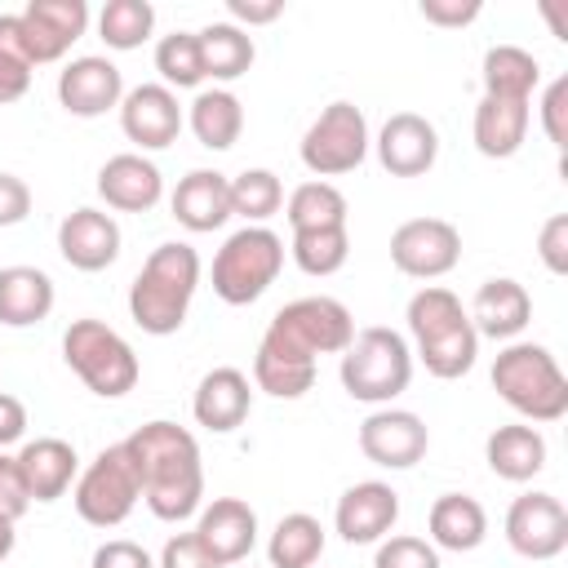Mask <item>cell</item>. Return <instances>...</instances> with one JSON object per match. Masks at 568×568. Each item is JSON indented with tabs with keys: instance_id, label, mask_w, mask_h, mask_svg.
<instances>
[{
	"instance_id": "e0dca14e",
	"label": "cell",
	"mask_w": 568,
	"mask_h": 568,
	"mask_svg": "<svg viewBox=\"0 0 568 568\" xmlns=\"http://www.w3.org/2000/svg\"><path fill=\"white\" fill-rule=\"evenodd\" d=\"M18 18H22V31H27L31 67L62 62L71 53V44L89 31V4L84 0H31Z\"/></svg>"
},
{
	"instance_id": "836d02e7",
	"label": "cell",
	"mask_w": 568,
	"mask_h": 568,
	"mask_svg": "<svg viewBox=\"0 0 568 568\" xmlns=\"http://www.w3.org/2000/svg\"><path fill=\"white\" fill-rule=\"evenodd\" d=\"M324 555V524L306 510H293L275 524L271 541H266V559L271 568H315Z\"/></svg>"
},
{
	"instance_id": "f546056e",
	"label": "cell",
	"mask_w": 568,
	"mask_h": 568,
	"mask_svg": "<svg viewBox=\"0 0 568 568\" xmlns=\"http://www.w3.org/2000/svg\"><path fill=\"white\" fill-rule=\"evenodd\" d=\"M53 280L40 266H0V324L31 328L53 311Z\"/></svg>"
},
{
	"instance_id": "b9f144b4",
	"label": "cell",
	"mask_w": 568,
	"mask_h": 568,
	"mask_svg": "<svg viewBox=\"0 0 568 568\" xmlns=\"http://www.w3.org/2000/svg\"><path fill=\"white\" fill-rule=\"evenodd\" d=\"M541 133L564 151L568 146V75L550 80L541 93Z\"/></svg>"
},
{
	"instance_id": "c3c4849f",
	"label": "cell",
	"mask_w": 568,
	"mask_h": 568,
	"mask_svg": "<svg viewBox=\"0 0 568 568\" xmlns=\"http://www.w3.org/2000/svg\"><path fill=\"white\" fill-rule=\"evenodd\" d=\"M226 13L231 22L244 31V27H266L284 13V0H226Z\"/></svg>"
},
{
	"instance_id": "e575fe53",
	"label": "cell",
	"mask_w": 568,
	"mask_h": 568,
	"mask_svg": "<svg viewBox=\"0 0 568 568\" xmlns=\"http://www.w3.org/2000/svg\"><path fill=\"white\" fill-rule=\"evenodd\" d=\"M284 217L293 231H320V226H346V195L333 186V182H302L288 204H284Z\"/></svg>"
},
{
	"instance_id": "5b68a950",
	"label": "cell",
	"mask_w": 568,
	"mask_h": 568,
	"mask_svg": "<svg viewBox=\"0 0 568 568\" xmlns=\"http://www.w3.org/2000/svg\"><path fill=\"white\" fill-rule=\"evenodd\" d=\"M342 390L359 404H390L413 382V351L395 328H359L337 364Z\"/></svg>"
},
{
	"instance_id": "4dcf8cb0",
	"label": "cell",
	"mask_w": 568,
	"mask_h": 568,
	"mask_svg": "<svg viewBox=\"0 0 568 568\" xmlns=\"http://www.w3.org/2000/svg\"><path fill=\"white\" fill-rule=\"evenodd\" d=\"M484 80V98H510V102H532L537 84H541V62L519 49V44H493L484 53L479 67Z\"/></svg>"
},
{
	"instance_id": "f35d334b",
	"label": "cell",
	"mask_w": 568,
	"mask_h": 568,
	"mask_svg": "<svg viewBox=\"0 0 568 568\" xmlns=\"http://www.w3.org/2000/svg\"><path fill=\"white\" fill-rule=\"evenodd\" d=\"M155 71L164 89H200L204 84V58H200V36L195 31H173L155 44Z\"/></svg>"
},
{
	"instance_id": "d6a6232c",
	"label": "cell",
	"mask_w": 568,
	"mask_h": 568,
	"mask_svg": "<svg viewBox=\"0 0 568 568\" xmlns=\"http://www.w3.org/2000/svg\"><path fill=\"white\" fill-rule=\"evenodd\" d=\"M195 36H200V58H204V80L231 84V80H240V75L253 67V58H257L253 36L240 31L235 22H209V27L195 31Z\"/></svg>"
},
{
	"instance_id": "7a4b0ae2",
	"label": "cell",
	"mask_w": 568,
	"mask_h": 568,
	"mask_svg": "<svg viewBox=\"0 0 568 568\" xmlns=\"http://www.w3.org/2000/svg\"><path fill=\"white\" fill-rule=\"evenodd\" d=\"M408 333H413V355L422 359V368L439 382H457L475 368L479 355V333L462 306V297L444 284H426L408 297Z\"/></svg>"
},
{
	"instance_id": "ab89813d",
	"label": "cell",
	"mask_w": 568,
	"mask_h": 568,
	"mask_svg": "<svg viewBox=\"0 0 568 568\" xmlns=\"http://www.w3.org/2000/svg\"><path fill=\"white\" fill-rule=\"evenodd\" d=\"M373 568H439V550L426 541V537H382L377 541V555H373Z\"/></svg>"
},
{
	"instance_id": "ee69618b",
	"label": "cell",
	"mask_w": 568,
	"mask_h": 568,
	"mask_svg": "<svg viewBox=\"0 0 568 568\" xmlns=\"http://www.w3.org/2000/svg\"><path fill=\"white\" fill-rule=\"evenodd\" d=\"M155 568H222L204 546H200V537L195 532H173L169 541H164V550H160V564Z\"/></svg>"
},
{
	"instance_id": "52a82bcc",
	"label": "cell",
	"mask_w": 568,
	"mask_h": 568,
	"mask_svg": "<svg viewBox=\"0 0 568 568\" xmlns=\"http://www.w3.org/2000/svg\"><path fill=\"white\" fill-rule=\"evenodd\" d=\"M284 266V240L271 226H240L213 253V293L226 306L257 302Z\"/></svg>"
},
{
	"instance_id": "484cf974",
	"label": "cell",
	"mask_w": 568,
	"mask_h": 568,
	"mask_svg": "<svg viewBox=\"0 0 568 568\" xmlns=\"http://www.w3.org/2000/svg\"><path fill=\"white\" fill-rule=\"evenodd\" d=\"M315 373H320V359L302 355L297 346L280 342L275 333H262L257 355H253V386L257 390H266L275 399H302L315 386Z\"/></svg>"
},
{
	"instance_id": "8fae6325",
	"label": "cell",
	"mask_w": 568,
	"mask_h": 568,
	"mask_svg": "<svg viewBox=\"0 0 568 568\" xmlns=\"http://www.w3.org/2000/svg\"><path fill=\"white\" fill-rule=\"evenodd\" d=\"M390 262L408 280H439L462 262V231L444 217H413L395 226Z\"/></svg>"
},
{
	"instance_id": "f6af8a7d",
	"label": "cell",
	"mask_w": 568,
	"mask_h": 568,
	"mask_svg": "<svg viewBox=\"0 0 568 568\" xmlns=\"http://www.w3.org/2000/svg\"><path fill=\"white\" fill-rule=\"evenodd\" d=\"M479 9H484L479 0H422V4H417V13H422L430 27H448V31H453V27H470V22L479 18Z\"/></svg>"
},
{
	"instance_id": "277c9868",
	"label": "cell",
	"mask_w": 568,
	"mask_h": 568,
	"mask_svg": "<svg viewBox=\"0 0 568 568\" xmlns=\"http://www.w3.org/2000/svg\"><path fill=\"white\" fill-rule=\"evenodd\" d=\"M493 390L528 422H559L568 413V377L541 342H506L493 359Z\"/></svg>"
},
{
	"instance_id": "9c48e42d",
	"label": "cell",
	"mask_w": 568,
	"mask_h": 568,
	"mask_svg": "<svg viewBox=\"0 0 568 568\" xmlns=\"http://www.w3.org/2000/svg\"><path fill=\"white\" fill-rule=\"evenodd\" d=\"M368 146H373V142H368V120H364V111H359L355 102H328V106L311 120V129L302 133L297 155H302V164H306L320 182H328V178L355 173V169L364 164Z\"/></svg>"
},
{
	"instance_id": "7bdbcfd3",
	"label": "cell",
	"mask_w": 568,
	"mask_h": 568,
	"mask_svg": "<svg viewBox=\"0 0 568 568\" xmlns=\"http://www.w3.org/2000/svg\"><path fill=\"white\" fill-rule=\"evenodd\" d=\"M537 257L550 275H568V213H555L537 235Z\"/></svg>"
},
{
	"instance_id": "4fadbf2b",
	"label": "cell",
	"mask_w": 568,
	"mask_h": 568,
	"mask_svg": "<svg viewBox=\"0 0 568 568\" xmlns=\"http://www.w3.org/2000/svg\"><path fill=\"white\" fill-rule=\"evenodd\" d=\"M430 448V430L417 413L408 408H377L359 422V453L373 462V466H386V470H408L426 457Z\"/></svg>"
},
{
	"instance_id": "8992f818",
	"label": "cell",
	"mask_w": 568,
	"mask_h": 568,
	"mask_svg": "<svg viewBox=\"0 0 568 568\" xmlns=\"http://www.w3.org/2000/svg\"><path fill=\"white\" fill-rule=\"evenodd\" d=\"M62 359L98 399H120L142 377L133 346L102 320H75L62 333Z\"/></svg>"
},
{
	"instance_id": "3957f363",
	"label": "cell",
	"mask_w": 568,
	"mask_h": 568,
	"mask_svg": "<svg viewBox=\"0 0 568 568\" xmlns=\"http://www.w3.org/2000/svg\"><path fill=\"white\" fill-rule=\"evenodd\" d=\"M200 288V253L182 240H169L160 248H151V257L142 262V271L129 284V315L142 333L151 337H169L186 324L191 297Z\"/></svg>"
},
{
	"instance_id": "4316f807",
	"label": "cell",
	"mask_w": 568,
	"mask_h": 568,
	"mask_svg": "<svg viewBox=\"0 0 568 568\" xmlns=\"http://www.w3.org/2000/svg\"><path fill=\"white\" fill-rule=\"evenodd\" d=\"M484 462L497 479L506 484H528L546 470V435L532 422H515V426H497L484 439Z\"/></svg>"
},
{
	"instance_id": "44dd1931",
	"label": "cell",
	"mask_w": 568,
	"mask_h": 568,
	"mask_svg": "<svg viewBox=\"0 0 568 568\" xmlns=\"http://www.w3.org/2000/svg\"><path fill=\"white\" fill-rule=\"evenodd\" d=\"M98 195L115 213H151L164 195V178L142 151H120L98 169Z\"/></svg>"
},
{
	"instance_id": "9a60e30c",
	"label": "cell",
	"mask_w": 568,
	"mask_h": 568,
	"mask_svg": "<svg viewBox=\"0 0 568 568\" xmlns=\"http://www.w3.org/2000/svg\"><path fill=\"white\" fill-rule=\"evenodd\" d=\"M182 124H186L182 102L164 84H138L120 102V129H124V138L138 151H164V146H173L178 133H182Z\"/></svg>"
},
{
	"instance_id": "7c38bea8",
	"label": "cell",
	"mask_w": 568,
	"mask_h": 568,
	"mask_svg": "<svg viewBox=\"0 0 568 568\" xmlns=\"http://www.w3.org/2000/svg\"><path fill=\"white\" fill-rule=\"evenodd\" d=\"M506 541L524 559H555L568 550V510L555 493H524L506 510Z\"/></svg>"
},
{
	"instance_id": "83f0119b",
	"label": "cell",
	"mask_w": 568,
	"mask_h": 568,
	"mask_svg": "<svg viewBox=\"0 0 568 568\" xmlns=\"http://www.w3.org/2000/svg\"><path fill=\"white\" fill-rule=\"evenodd\" d=\"M426 532H430V546L435 550H479L484 537H488V515L475 497L466 493H444L430 501V515H426Z\"/></svg>"
},
{
	"instance_id": "5bb4252c",
	"label": "cell",
	"mask_w": 568,
	"mask_h": 568,
	"mask_svg": "<svg viewBox=\"0 0 568 568\" xmlns=\"http://www.w3.org/2000/svg\"><path fill=\"white\" fill-rule=\"evenodd\" d=\"M58 102H62L67 115L98 120L106 111H120V102H124V75H120V67L111 58H98V53L71 58L58 71Z\"/></svg>"
},
{
	"instance_id": "d6986e66",
	"label": "cell",
	"mask_w": 568,
	"mask_h": 568,
	"mask_svg": "<svg viewBox=\"0 0 568 568\" xmlns=\"http://www.w3.org/2000/svg\"><path fill=\"white\" fill-rule=\"evenodd\" d=\"M58 253L67 266L93 275V271H106L115 257H120V222L106 213V209H71L62 222H58Z\"/></svg>"
},
{
	"instance_id": "7402d4cb",
	"label": "cell",
	"mask_w": 568,
	"mask_h": 568,
	"mask_svg": "<svg viewBox=\"0 0 568 568\" xmlns=\"http://www.w3.org/2000/svg\"><path fill=\"white\" fill-rule=\"evenodd\" d=\"M470 324L479 337H493V342H515L528 320H532V297L519 280L510 275H493L475 288V302H470Z\"/></svg>"
},
{
	"instance_id": "cb8c5ba5",
	"label": "cell",
	"mask_w": 568,
	"mask_h": 568,
	"mask_svg": "<svg viewBox=\"0 0 568 568\" xmlns=\"http://www.w3.org/2000/svg\"><path fill=\"white\" fill-rule=\"evenodd\" d=\"M248 408H253L248 373H240V368H231V364L204 373L200 386H195V399H191L195 422H200L204 430H213V435H231L235 426H244Z\"/></svg>"
},
{
	"instance_id": "6da1fadb",
	"label": "cell",
	"mask_w": 568,
	"mask_h": 568,
	"mask_svg": "<svg viewBox=\"0 0 568 568\" xmlns=\"http://www.w3.org/2000/svg\"><path fill=\"white\" fill-rule=\"evenodd\" d=\"M138 479H142V501L155 519L182 524L200 510L204 501V462L200 444L186 426L178 422H146L124 439Z\"/></svg>"
},
{
	"instance_id": "603a6c76",
	"label": "cell",
	"mask_w": 568,
	"mask_h": 568,
	"mask_svg": "<svg viewBox=\"0 0 568 568\" xmlns=\"http://www.w3.org/2000/svg\"><path fill=\"white\" fill-rule=\"evenodd\" d=\"M169 209L178 217V226L204 235L231 222V178L217 169H191L186 178H178Z\"/></svg>"
},
{
	"instance_id": "f5cc1de1",
	"label": "cell",
	"mask_w": 568,
	"mask_h": 568,
	"mask_svg": "<svg viewBox=\"0 0 568 568\" xmlns=\"http://www.w3.org/2000/svg\"><path fill=\"white\" fill-rule=\"evenodd\" d=\"M13 541H18V532H13V519H4V515H0V564L13 555Z\"/></svg>"
},
{
	"instance_id": "f1b7e54d",
	"label": "cell",
	"mask_w": 568,
	"mask_h": 568,
	"mask_svg": "<svg viewBox=\"0 0 568 568\" xmlns=\"http://www.w3.org/2000/svg\"><path fill=\"white\" fill-rule=\"evenodd\" d=\"M528 124H532V106L528 102H510V98H479L475 106V151L488 155V160H510L524 138H528Z\"/></svg>"
},
{
	"instance_id": "681fc988",
	"label": "cell",
	"mask_w": 568,
	"mask_h": 568,
	"mask_svg": "<svg viewBox=\"0 0 568 568\" xmlns=\"http://www.w3.org/2000/svg\"><path fill=\"white\" fill-rule=\"evenodd\" d=\"M27 89H31V67H27L22 58H9V53H0V106L18 102Z\"/></svg>"
},
{
	"instance_id": "d4e9b609",
	"label": "cell",
	"mask_w": 568,
	"mask_h": 568,
	"mask_svg": "<svg viewBox=\"0 0 568 568\" xmlns=\"http://www.w3.org/2000/svg\"><path fill=\"white\" fill-rule=\"evenodd\" d=\"M18 466H22V479H27L31 501H58V497H67L71 484H75V475H80L75 444H67L58 435L27 439L18 448Z\"/></svg>"
},
{
	"instance_id": "74e56055",
	"label": "cell",
	"mask_w": 568,
	"mask_h": 568,
	"mask_svg": "<svg viewBox=\"0 0 568 568\" xmlns=\"http://www.w3.org/2000/svg\"><path fill=\"white\" fill-rule=\"evenodd\" d=\"M297 271L306 275H337L351 257V235L346 226H320V231H293V244H288Z\"/></svg>"
},
{
	"instance_id": "ac0fdd59",
	"label": "cell",
	"mask_w": 568,
	"mask_h": 568,
	"mask_svg": "<svg viewBox=\"0 0 568 568\" xmlns=\"http://www.w3.org/2000/svg\"><path fill=\"white\" fill-rule=\"evenodd\" d=\"M377 164L390 178H422L435 169L439 160V133L426 115L417 111H395L382 129H377Z\"/></svg>"
},
{
	"instance_id": "bcb514c9",
	"label": "cell",
	"mask_w": 568,
	"mask_h": 568,
	"mask_svg": "<svg viewBox=\"0 0 568 568\" xmlns=\"http://www.w3.org/2000/svg\"><path fill=\"white\" fill-rule=\"evenodd\" d=\"M89 568H155V559L146 555V546L115 537V541H102V546L93 550Z\"/></svg>"
},
{
	"instance_id": "ba28073f",
	"label": "cell",
	"mask_w": 568,
	"mask_h": 568,
	"mask_svg": "<svg viewBox=\"0 0 568 568\" xmlns=\"http://www.w3.org/2000/svg\"><path fill=\"white\" fill-rule=\"evenodd\" d=\"M71 501H75V515L93 528H115L133 515V506L142 501V479H138V466L120 444L102 448L71 484Z\"/></svg>"
},
{
	"instance_id": "816d5d0a",
	"label": "cell",
	"mask_w": 568,
	"mask_h": 568,
	"mask_svg": "<svg viewBox=\"0 0 568 568\" xmlns=\"http://www.w3.org/2000/svg\"><path fill=\"white\" fill-rule=\"evenodd\" d=\"M0 53L22 58L31 67V58H27V31H22V18L18 13H0Z\"/></svg>"
},
{
	"instance_id": "60d3db41",
	"label": "cell",
	"mask_w": 568,
	"mask_h": 568,
	"mask_svg": "<svg viewBox=\"0 0 568 568\" xmlns=\"http://www.w3.org/2000/svg\"><path fill=\"white\" fill-rule=\"evenodd\" d=\"M27 510H31V493H27L18 453H4V448H0V515L18 524Z\"/></svg>"
},
{
	"instance_id": "f907efd6",
	"label": "cell",
	"mask_w": 568,
	"mask_h": 568,
	"mask_svg": "<svg viewBox=\"0 0 568 568\" xmlns=\"http://www.w3.org/2000/svg\"><path fill=\"white\" fill-rule=\"evenodd\" d=\"M27 435V404L9 390H0V448L18 444Z\"/></svg>"
},
{
	"instance_id": "8d00e7d4",
	"label": "cell",
	"mask_w": 568,
	"mask_h": 568,
	"mask_svg": "<svg viewBox=\"0 0 568 568\" xmlns=\"http://www.w3.org/2000/svg\"><path fill=\"white\" fill-rule=\"evenodd\" d=\"M280 209H284V182L271 169H244L240 178H231V217L262 226Z\"/></svg>"
},
{
	"instance_id": "2e32d148",
	"label": "cell",
	"mask_w": 568,
	"mask_h": 568,
	"mask_svg": "<svg viewBox=\"0 0 568 568\" xmlns=\"http://www.w3.org/2000/svg\"><path fill=\"white\" fill-rule=\"evenodd\" d=\"M399 519V493L382 479H359L337 497L333 510V528L346 546H373L382 537H390Z\"/></svg>"
},
{
	"instance_id": "7dc6e473",
	"label": "cell",
	"mask_w": 568,
	"mask_h": 568,
	"mask_svg": "<svg viewBox=\"0 0 568 568\" xmlns=\"http://www.w3.org/2000/svg\"><path fill=\"white\" fill-rule=\"evenodd\" d=\"M31 213V186L18 173H0V226H18Z\"/></svg>"
},
{
	"instance_id": "ffe728a7",
	"label": "cell",
	"mask_w": 568,
	"mask_h": 568,
	"mask_svg": "<svg viewBox=\"0 0 568 568\" xmlns=\"http://www.w3.org/2000/svg\"><path fill=\"white\" fill-rule=\"evenodd\" d=\"M195 537L222 568L244 564L257 546V510L244 497H213L209 506H200Z\"/></svg>"
},
{
	"instance_id": "1f68e13d",
	"label": "cell",
	"mask_w": 568,
	"mask_h": 568,
	"mask_svg": "<svg viewBox=\"0 0 568 568\" xmlns=\"http://www.w3.org/2000/svg\"><path fill=\"white\" fill-rule=\"evenodd\" d=\"M186 124L195 133L200 146L209 151H231L244 133V106L231 89H200L191 98V111H186Z\"/></svg>"
},
{
	"instance_id": "d590c367",
	"label": "cell",
	"mask_w": 568,
	"mask_h": 568,
	"mask_svg": "<svg viewBox=\"0 0 568 568\" xmlns=\"http://www.w3.org/2000/svg\"><path fill=\"white\" fill-rule=\"evenodd\" d=\"M155 31V9L151 0H106L98 13V36L106 40V49L129 53L138 44H146Z\"/></svg>"
},
{
	"instance_id": "30bf717a",
	"label": "cell",
	"mask_w": 568,
	"mask_h": 568,
	"mask_svg": "<svg viewBox=\"0 0 568 568\" xmlns=\"http://www.w3.org/2000/svg\"><path fill=\"white\" fill-rule=\"evenodd\" d=\"M266 333H275L280 342L297 346L302 355L320 359V355H342L355 337V315L337 302V297H297L288 306H280L266 324Z\"/></svg>"
}]
</instances>
